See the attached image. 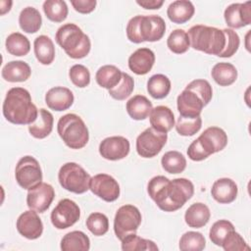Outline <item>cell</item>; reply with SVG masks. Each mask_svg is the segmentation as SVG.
Wrapping results in <instances>:
<instances>
[{"mask_svg":"<svg viewBox=\"0 0 251 251\" xmlns=\"http://www.w3.org/2000/svg\"><path fill=\"white\" fill-rule=\"evenodd\" d=\"M147 192L162 211L175 212L193 196L194 185L184 177L171 180L164 176H156L149 180Z\"/></svg>","mask_w":251,"mask_h":251,"instance_id":"6da1fadb","label":"cell"},{"mask_svg":"<svg viewBox=\"0 0 251 251\" xmlns=\"http://www.w3.org/2000/svg\"><path fill=\"white\" fill-rule=\"evenodd\" d=\"M3 115L14 125H30L38 116V110L32 103L30 93L23 87L8 90L3 102Z\"/></svg>","mask_w":251,"mask_h":251,"instance_id":"7a4b0ae2","label":"cell"},{"mask_svg":"<svg viewBox=\"0 0 251 251\" xmlns=\"http://www.w3.org/2000/svg\"><path fill=\"white\" fill-rule=\"evenodd\" d=\"M126 31L127 39L133 43L155 42L164 36L166 23L162 17L157 15H137L128 21Z\"/></svg>","mask_w":251,"mask_h":251,"instance_id":"3957f363","label":"cell"},{"mask_svg":"<svg viewBox=\"0 0 251 251\" xmlns=\"http://www.w3.org/2000/svg\"><path fill=\"white\" fill-rule=\"evenodd\" d=\"M190 46L209 55L220 56L226 45V34L223 29L204 25L191 26L187 32Z\"/></svg>","mask_w":251,"mask_h":251,"instance_id":"277c9868","label":"cell"},{"mask_svg":"<svg viewBox=\"0 0 251 251\" xmlns=\"http://www.w3.org/2000/svg\"><path fill=\"white\" fill-rule=\"evenodd\" d=\"M56 42L64 49L66 54L73 59H81L88 55L91 42L76 25L69 23L60 26L55 35Z\"/></svg>","mask_w":251,"mask_h":251,"instance_id":"5b68a950","label":"cell"},{"mask_svg":"<svg viewBox=\"0 0 251 251\" xmlns=\"http://www.w3.org/2000/svg\"><path fill=\"white\" fill-rule=\"evenodd\" d=\"M57 131L71 149H81L89 140V132L83 120L75 114H66L57 124Z\"/></svg>","mask_w":251,"mask_h":251,"instance_id":"8992f818","label":"cell"},{"mask_svg":"<svg viewBox=\"0 0 251 251\" xmlns=\"http://www.w3.org/2000/svg\"><path fill=\"white\" fill-rule=\"evenodd\" d=\"M90 178V175L80 165L75 162L64 164L58 173V179L61 186L75 194H82L89 189Z\"/></svg>","mask_w":251,"mask_h":251,"instance_id":"52a82bcc","label":"cell"},{"mask_svg":"<svg viewBox=\"0 0 251 251\" xmlns=\"http://www.w3.org/2000/svg\"><path fill=\"white\" fill-rule=\"evenodd\" d=\"M142 221V216L137 207L126 204L118 209L114 219V231L122 240L127 234L135 233Z\"/></svg>","mask_w":251,"mask_h":251,"instance_id":"ba28073f","label":"cell"},{"mask_svg":"<svg viewBox=\"0 0 251 251\" xmlns=\"http://www.w3.org/2000/svg\"><path fill=\"white\" fill-rule=\"evenodd\" d=\"M15 177L24 189H30L42 181V171L38 161L32 156L22 157L16 165Z\"/></svg>","mask_w":251,"mask_h":251,"instance_id":"9c48e42d","label":"cell"},{"mask_svg":"<svg viewBox=\"0 0 251 251\" xmlns=\"http://www.w3.org/2000/svg\"><path fill=\"white\" fill-rule=\"evenodd\" d=\"M168 134L148 127L136 138V152L143 158H153L158 155L167 143Z\"/></svg>","mask_w":251,"mask_h":251,"instance_id":"30bf717a","label":"cell"},{"mask_svg":"<svg viewBox=\"0 0 251 251\" xmlns=\"http://www.w3.org/2000/svg\"><path fill=\"white\" fill-rule=\"evenodd\" d=\"M80 217L78 205L68 198L62 199L51 212V223L58 229H66L74 226Z\"/></svg>","mask_w":251,"mask_h":251,"instance_id":"8fae6325","label":"cell"},{"mask_svg":"<svg viewBox=\"0 0 251 251\" xmlns=\"http://www.w3.org/2000/svg\"><path fill=\"white\" fill-rule=\"evenodd\" d=\"M89 189L106 202L116 201L120 196V185L110 175L98 174L90 178Z\"/></svg>","mask_w":251,"mask_h":251,"instance_id":"7c38bea8","label":"cell"},{"mask_svg":"<svg viewBox=\"0 0 251 251\" xmlns=\"http://www.w3.org/2000/svg\"><path fill=\"white\" fill-rule=\"evenodd\" d=\"M55 197V191L51 184L40 182L28 189L26 195L27 207L37 213H44L51 205Z\"/></svg>","mask_w":251,"mask_h":251,"instance_id":"4fadbf2b","label":"cell"},{"mask_svg":"<svg viewBox=\"0 0 251 251\" xmlns=\"http://www.w3.org/2000/svg\"><path fill=\"white\" fill-rule=\"evenodd\" d=\"M129 150L130 144L128 139L120 135L106 137L99 144L100 155L110 161H118L126 158Z\"/></svg>","mask_w":251,"mask_h":251,"instance_id":"5bb4252c","label":"cell"},{"mask_svg":"<svg viewBox=\"0 0 251 251\" xmlns=\"http://www.w3.org/2000/svg\"><path fill=\"white\" fill-rule=\"evenodd\" d=\"M19 233L30 240L37 239L43 232V224L37 212L34 210H27L21 214L16 223Z\"/></svg>","mask_w":251,"mask_h":251,"instance_id":"9a60e30c","label":"cell"},{"mask_svg":"<svg viewBox=\"0 0 251 251\" xmlns=\"http://www.w3.org/2000/svg\"><path fill=\"white\" fill-rule=\"evenodd\" d=\"M226 25L232 28H240L251 24V2L232 3L224 13Z\"/></svg>","mask_w":251,"mask_h":251,"instance_id":"2e32d148","label":"cell"},{"mask_svg":"<svg viewBox=\"0 0 251 251\" xmlns=\"http://www.w3.org/2000/svg\"><path fill=\"white\" fill-rule=\"evenodd\" d=\"M176 106L179 116L185 118L199 117L203 107H205L203 101L196 93L185 88L177 96Z\"/></svg>","mask_w":251,"mask_h":251,"instance_id":"e0dca14e","label":"cell"},{"mask_svg":"<svg viewBox=\"0 0 251 251\" xmlns=\"http://www.w3.org/2000/svg\"><path fill=\"white\" fill-rule=\"evenodd\" d=\"M197 139L209 155L222 151L227 144V135L219 126L207 127Z\"/></svg>","mask_w":251,"mask_h":251,"instance_id":"ac0fdd59","label":"cell"},{"mask_svg":"<svg viewBox=\"0 0 251 251\" xmlns=\"http://www.w3.org/2000/svg\"><path fill=\"white\" fill-rule=\"evenodd\" d=\"M75 100L71 89L64 86L50 88L45 94V103L49 109L61 112L71 108Z\"/></svg>","mask_w":251,"mask_h":251,"instance_id":"d6986e66","label":"cell"},{"mask_svg":"<svg viewBox=\"0 0 251 251\" xmlns=\"http://www.w3.org/2000/svg\"><path fill=\"white\" fill-rule=\"evenodd\" d=\"M155 63V54L149 48H138L128 58L129 70L138 75L148 74Z\"/></svg>","mask_w":251,"mask_h":251,"instance_id":"ffe728a7","label":"cell"},{"mask_svg":"<svg viewBox=\"0 0 251 251\" xmlns=\"http://www.w3.org/2000/svg\"><path fill=\"white\" fill-rule=\"evenodd\" d=\"M238 188L236 183L228 177L217 179L211 188L212 197L220 204H229L236 199Z\"/></svg>","mask_w":251,"mask_h":251,"instance_id":"44dd1931","label":"cell"},{"mask_svg":"<svg viewBox=\"0 0 251 251\" xmlns=\"http://www.w3.org/2000/svg\"><path fill=\"white\" fill-rule=\"evenodd\" d=\"M150 125L156 130L168 132L175 126V116L167 106H157L152 109L149 115Z\"/></svg>","mask_w":251,"mask_h":251,"instance_id":"7402d4cb","label":"cell"},{"mask_svg":"<svg viewBox=\"0 0 251 251\" xmlns=\"http://www.w3.org/2000/svg\"><path fill=\"white\" fill-rule=\"evenodd\" d=\"M211 212L209 207L201 202L190 205L184 214V221L189 227L200 228L206 226L210 220Z\"/></svg>","mask_w":251,"mask_h":251,"instance_id":"603a6c76","label":"cell"},{"mask_svg":"<svg viewBox=\"0 0 251 251\" xmlns=\"http://www.w3.org/2000/svg\"><path fill=\"white\" fill-rule=\"evenodd\" d=\"M53 115L48 110L41 108L38 111L37 119L32 124L28 125V131L34 138L43 139L51 133L53 129Z\"/></svg>","mask_w":251,"mask_h":251,"instance_id":"cb8c5ba5","label":"cell"},{"mask_svg":"<svg viewBox=\"0 0 251 251\" xmlns=\"http://www.w3.org/2000/svg\"><path fill=\"white\" fill-rule=\"evenodd\" d=\"M30 67L24 61H11L7 63L1 72L2 77L9 82H23L29 78Z\"/></svg>","mask_w":251,"mask_h":251,"instance_id":"d4e9b609","label":"cell"},{"mask_svg":"<svg viewBox=\"0 0 251 251\" xmlns=\"http://www.w3.org/2000/svg\"><path fill=\"white\" fill-rule=\"evenodd\" d=\"M195 8L188 0H176L172 2L167 9V16L175 24H184L194 15Z\"/></svg>","mask_w":251,"mask_h":251,"instance_id":"484cf974","label":"cell"},{"mask_svg":"<svg viewBox=\"0 0 251 251\" xmlns=\"http://www.w3.org/2000/svg\"><path fill=\"white\" fill-rule=\"evenodd\" d=\"M128 116L135 121H142L149 117L153 106L151 101L144 95L137 94L131 97L126 104Z\"/></svg>","mask_w":251,"mask_h":251,"instance_id":"4316f807","label":"cell"},{"mask_svg":"<svg viewBox=\"0 0 251 251\" xmlns=\"http://www.w3.org/2000/svg\"><path fill=\"white\" fill-rule=\"evenodd\" d=\"M34 55L42 65H50L55 59V46L52 39L47 35H39L33 42Z\"/></svg>","mask_w":251,"mask_h":251,"instance_id":"83f0119b","label":"cell"},{"mask_svg":"<svg viewBox=\"0 0 251 251\" xmlns=\"http://www.w3.org/2000/svg\"><path fill=\"white\" fill-rule=\"evenodd\" d=\"M89 248V237L80 230L68 232L61 240V250L63 251H88Z\"/></svg>","mask_w":251,"mask_h":251,"instance_id":"f1b7e54d","label":"cell"},{"mask_svg":"<svg viewBox=\"0 0 251 251\" xmlns=\"http://www.w3.org/2000/svg\"><path fill=\"white\" fill-rule=\"evenodd\" d=\"M211 75L215 82L220 86H228L236 80L237 70L230 63L220 62L212 68Z\"/></svg>","mask_w":251,"mask_h":251,"instance_id":"f546056e","label":"cell"},{"mask_svg":"<svg viewBox=\"0 0 251 251\" xmlns=\"http://www.w3.org/2000/svg\"><path fill=\"white\" fill-rule=\"evenodd\" d=\"M122 74V71L118 67L114 65H104L96 72L95 79L99 86L109 90L121 81Z\"/></svg>","mask_w":251,"mask_h":251,"instance_id":"4dcf8cb0","label":"cell"},{"mask_svg":"<svg viewBox=\"0 0 251 251\" xmlns=\"http://www.w3.org/2000/svg\"><path fill=\"white\" fill-rule=\"evenodd\" d=\"M42 18L39 11L33 7L24 8L19 16V25L22 30L26 33H35L39 30Z\"/></svg>","mask_w":251,"mask_h":251,"instance_id":"1f68e13d","label":"cell"},{"mask_svg":"<svg viewBox=\"0 0 251 251\" xmlns=\"http://www.w3.org/2000/svg\"><path fill=\"white\" fill-rule=\"evenodd\" d=\"M147 91L155 99H163L171 91L170 78L162 74L153 75L147 81Z\"/></svg>","mask_w":251,"mask_h":251,"instance_id":"d6a6232c","label":"cell"},{"mask_svg":"<svg viewBox=\"0 0 251 251\" xmlns=\"http://www.w3.org/2000/svg\"><path fill=\"white\" fill-rule=\"evenodd\" d=\"M161 164L163 169L167 173L176 175L182 173L185 170L186 159L182 153L176 150H172L166 152L163 155L161 159Z\"/></svg>","mask_w":251,"mask_h":251,"instance_id":"836d02e7","label":"cell"},{"mask_svg":"<svg viewBox=\"0 0 251 251\" xmlns=\"http://www.w3.org/2000/svg\"><path fill=\"white\" fill-rule=\"evenodd\" d=\"M5 46L13 56H25L30 51V42L26 36L20 32H13L6 38Z\"/></svg>","mask_w":251,"mask_h":251,"instance_id":"e575fe53","label":"cell"},{"mask_svg":"<svg viewBox=\"0 0 251 251\" xmlns=\"http://www.w3.org/2000/svg\"><path fill=\"white\" fill-rule=\"evenodd\" d=\"M121 241L124 251H157L159 249L154 241L142 238L136 233L127 234Z\"/></svg>","mask_w":251,"mask_h":251,"instance_id":"d590c367","label":"cell"},{"mask_svg":"<svg viewBox=\"0 0 251 251\" xmlns=\"http://www.w3.org/2000/svg\"><path fill=\"white\" fill-rule=\"evenodd\" d=\"M42 8L46 18L54 23H62L69 13L67 3L63 0H46Z\"/></svg>","mask_w":251,"mask_h":251,"instance_id":"8d00e7d4","label":"cell"},{"mask_svg":"<svg viewBox=\"0 0 251 251\" xmlns=\"http://www.w3.org/2000/svg\"><path fill=\"white\" fill-rule=\"evenodd\" d=\"M167 46L173 53H176V54L185 53L190 46L187 32L180 28H176L173 30L167 39Z\"/></svg>","mask_w":251,"mask_h":251,"instance_id":"74e56055","label":"cell"},{"mask_svg":"<svg viewBox=\"0 0 251 251\" xmlns=\"http://www.w3.org/2000/svg\"><path fill=\"white\" fill-rule=\"evenodd\" d=\"M206 246V239L201 232L187 231L179 239L178 248L181 251H201Z\"/></svg>","mask_w":251,"mask_h":251,"instance_id":"f35d334b","label":"cell"},{"mask_svg":"<svg viewBox=\"0 0 251 251\" xmlns=\"http://www.w3.org/2000/svg\"><path fill=\"white\" fill-rule=\"evenodd\" d=\"M133 89H134L133 78L128 74L123 73L121 81L115 87L109 89V94L112 98L122 101L129 97Z\"/></svg>","mask_w":251,"mask_h":251,"instance_id":"ab89813d","label":"cell"},{"mask_svg":"<svg viewBox=\"0 0 251 251\" xmlns=\"http://www.w3.org/2000/svg\"><path fill=\"white\" fill-rule=\"evenodd\" d=\"M85 224L88 230L95 236H102L109 229V220L103 213H91L88 216Z\"/></svg>","mask_w":251,"mask_h":251,"instance_id":"60d3db41","label":"cell"},{"mask_svg":"<svg viewBox=\"0 0 251 251\" xmlns=\"http://www.w3.org/2000/svg\"><path fill=\"white\" fill-rule=\"evenodd\" d=\"M175 126L179 135L192 136L200 130L202 126V119L200 116L196 118H185L179 116Z\"/></svg>","mask_w":251,"mask_h":251,"instance_id":"b9f144b4","label":"cell"},{"mask_svg":"<svg viewBox=\"0 0 251 251\" xmlns=\"http://www.w3.org/2000/svg\"><path fill=\"white\" fill-rule=\"evenodd\" d=\"M234 230L233 225L227 220H219L213 224L209 231V237L217 246H222V243L226 236L231 231Z\"/></svg>","mask_w":251,"mask_h":251,"instance_id":"7bdbcfd3","label":"cell"},{"mask_svg":"<svg viewBox=\"0 0 251 251\" xmlns=\"http://www.w3.org/2000/svg\"><path fill=\"white\" fill-rule=\"evenodd\" d=\"M185 89L191 90L194 93H196L201 98L205 106L209 104L213 96L212 86L210 82L206 79H201V78L194 79L185 86Z\"/></svg>","mask_w":251,"mask_h":251,"instance_id":"ee69618b","label":"cell"},{"mask_svg":"<svg viewBox=\"0 0 251 251\" xmlns=\"http://www.w3.org/2000/svg\"><path fill=\"white\" fill-rule=\"evenodd\" d=\"M69 77L71 81L79 88L86 87L90 83V73L85 66L80 64H75L71 67Z\"/></svg>","mask_w":251,"mask_h":251,"instance_id":"f6af8a7d","label":"cell"},{"mask_svg":"<svg viewBox=\"0 0 251 251\" xmlns=\"http://www.w3.org/2000/svg\"><path fill=\"white\" fill-rule=\"evenodd\" d=\"M222 247L226 251H248L250 247L247 245L243 237L234 230H231L224 239Z\"/></svg>","mask_w":251,"mask_h":251,"instance_id":"bcb514c9","label":"cell"},{"mask_svg":"<svg viewBox=\"0 0 251 251\" xmlns=\"http://www.w3.org/2000/svg\"><path fill=\"white\" fill-rule=\"evenodd\" d=\"M223 30L226 34V45H225L224 51L221 53L219 57L229 58L237 52L240 44V39L238 34L233 29L224 28Z\"/></svg>","mask_w":251,"mask_h":251,"instance_id":"7dc6e473","label":"cell"},{"mask_svg":"<svg viewBox=\"0 0 251 251\" xmlns=\"http://www.w3.org/2000/svg\"><path fill=\"white\" fill-rule=\"evenodd\" d=\"M187 156L190 160L199 162V161H203V160L207 159L210 155L206 152V150L203 148V146L201 145L199 140L196 138L188 146Z\"/></svg>","mask_w":251,"mask_h":251,"instance_id":"c3c4849f","label":"cell"},{"mask_svg":"<svg viewBox=\"0 0 251 251\" xmlns=\"http://www.w3.org/2000/svg\"><path fill=\"white\" fill-rule=\"evenodd\" d=\"M72 6L80 14H89L94 11L97 2L95 0H72Z\"/></svg>","mask_w":251,"mask_h":251,"instance_id":"681fc988","label":"cell"},{"mask_svg":"<svg viewBox=\"0 0 251 251\" xmlns=\"http://www.w3.org/2000/svg\"><path fill=\"white\" fill-rule=\"evenodd\" d=\"M136 4L147 10H156V9H160L163 6L164 1L163 0H141V1L136 0Z\"/></svg>","mask_w":251,"mask_h":251,"instance_id":"f907efd6","label":"cell"},{"mask_svg":"<svg viewBox=\"0 0 251 251\" xmlns=\"http://www.w3.org/2000/svg\"><path fill=\"white\" fill-rule=\"evenodd\" d=\"M13 2L12 1H1L0 5H1V15L6 14L7 12H9L11 10Z\"/></svg>","mask_w":251,"mask_h":251,"instance_id":"816d5d0a","label":"cell"}]
</instances>
